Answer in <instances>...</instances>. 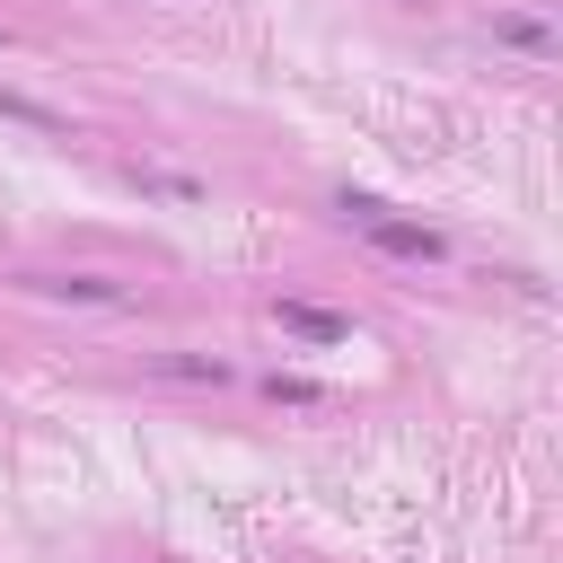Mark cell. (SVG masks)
Wrapping results in <instances>:
<instances>
[{"instance_id":"cell-1","label":"cell","mask_w":563,"mask_h":563,"mask_svg":"<svg viewBox=\"0 0 563 563\" xmlns=\"http://www.w3.org/2000/svg\"><path fill=\"white\" fill-rule=\"evenodd\" d=\"M334 211H343V229H352V238H369V246H378V255H396V264H440V255H449V238H440V229H422V220L387 211L378 194H352V185H343V194H334Z\"/></svg>"},{"instance_id":"cell-2","label":"cell","mask_w":563,"mask_h":563,"mask_svg":"<svg viewBox=\"0 0 563 563\" xmlns=\"http://www.w3.org/2000/svg\"><path fill=\"white\" fill-rule=\"evenodd\" d=\"M18 282L44 290V299H79V308H132V290L106 282V273H18Z\"/></svg>"},{"instance_id":"cell-3","label":"cell","mask_w":563,"mask_h":563,"mask_svg":"<svg viewBox=\"0 0 563 563\" xmlns=\"http://www.w3.org/2000/svg\"><path fill=\"white\" fill-rule=\"evenodd\" d=\"M273 317H282V334H290V343H352V317H343V308H317V299H273Z\"/></svg>"},{"instance_id":"cell-4","label":"cell","mask_w":563,"mask_h":563,"mask_svg":"<svg viewBox=\"0 0 563 563\" xmlns=\"http://www.w3.org/2000/svg\"><path fill=\"white\" fill-rule=\"evenodd\" d=\"M493 44H510L519 62H554V26L528 18V9H501V18H493Z\"/></svg>"},{"instance_id":"cell-5","label":"cell","mask_w":563,"mask_h":563,"mask_svg":"<svg viewBox=\"0 0 563 563\" xmlns=\"http://www.w3.org/2000/svg\"><path fill=\"white\" fill-rule=\"evenodd\" d=\"M150 369H158V378H185V387H220V378H229L220 352H158Z\"/></svg>"},{"instance_id":"cell-6","label":"cell","mask_w":563,"mask_h":563,"mask_svg":"<svg viewBox=\"0 0 563 563\" xmlns=\"http://www.w3.org/2000/svg\"><path fill=\"white\" fill-rule=\"evenodd\" d=\"M132 185L150 202H202V176H176V167H132Z\"/></svg>"},{"instance_id":"cell-7","label":"cell","mask_w":563,"mask_h":563,"mask_svg":"<svg viewBox=\"0 0 563 563\" xmlns=\"http://www.w3.org/2000/svg\"><path fill=\"white\" fill-rule=\"evenodd\" d=\"M0 114H9V123H35V132H53V141H70V114H53V106H35V97H18V88H0Z\"/></svg>"},{"instance_id":"cell-8","label":"cell","mask_w":563,"mask_h":563,"mask_svg":"<svg viewBox=\"0 0 563 563\" xmlns=\"http://www.w3.org/2000/svg\"><path fill=\"white\" fill-rule=\"evenodd\" d=\"M264 387H273V396H282V405H325V387H317V378H282V369H273V378H264Z\"/></svg>"}]
</instances>
